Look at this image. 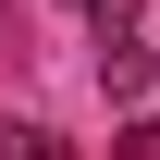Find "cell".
Returning a JSON list of instances; mask_svg holds the SVG:
<instances>
[{"label": "cell", "instance_id": "277c9868", "mask_svg": "<svg viewBox=\"0 0 160 160\" xmlns=\"http://www.w3.org/2000/svg\"><path fill=\"white\" fill-rule=\"evenodd\" d=\"M86 12H99V0H86Z\"/></svg>", "mask_w": 160, "mask_h": 160}, {"label": "cell", "instance_id": "6da1fadb", "mask_svg": "<svg viewBox=\"0 0 160 160\" xmlns=\"http://www.w3.org/2000/svg\"><path fill=\"white\" fill-rule=\"evenodd\" d=\"M99 86L123 111H148V86H160V49L136 37V0H99Z\"/></svg>", "mask_w": 160, "mask_h": 160}, {"label": "cell", "instance_id": "3957f363", "mask_svg": "<svg viewBox=\"0 0 160 160\" xmlns=\"http://www.w3.org/2000/svg\"><path fill=\"white\" fill-rule=\"evenodd\" d=\"M111 160H160V111H123V136H111Z\"/></svg>", "mask_w": 160, "mask_h": 160}, {"label": "cell", "instance_id": "7a4b0ae2", "mask_svg": "<svg viewBox=\"0 0 160 160\" xmlns=\"http://www.w3.org/2000/svg\"><path fill=\"white\" fill-rule=\"evenodd\" d=\"M0 160H86L62 123H0Z\"/></svg>", "mask_w": 160, "mask_h": 160}]
</instances>
